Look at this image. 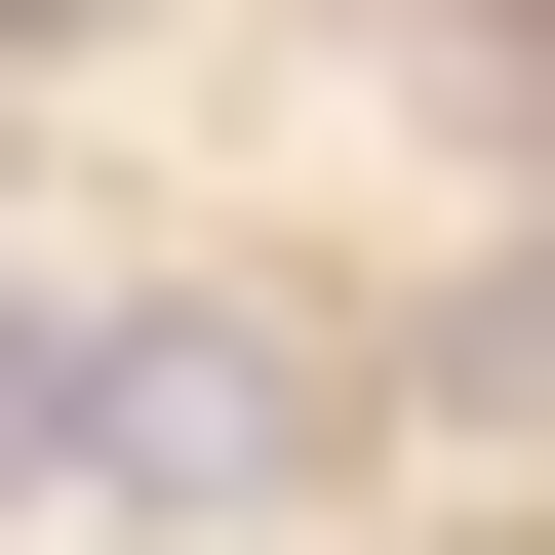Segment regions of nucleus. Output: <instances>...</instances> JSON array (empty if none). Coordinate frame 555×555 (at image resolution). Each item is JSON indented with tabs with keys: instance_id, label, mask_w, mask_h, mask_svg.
<instances>
[{
	"instance_id": "obj_1",
	"label": "nucleus",
	"mask_w": 555,
	"mask_h": 555,
	"mask_svg": "<svg viewBox=\"0 0 555 555\" xmlns=\"http://www.w3.org/2000/svg\"><path fill=\"white\" fill-rule=\"evenodd\" d=\"M278 476H318V358H278V318H80V516H278Z\"/></svg>"
},
{
	"instance_id": "obj_2",
	"label": "nucleus",
	"mask_w": 555,
	"mask_h": 555,
	"mask_svg": "<svg viewBox=\"0 0 555 555\" xmlns=\"http://www.w3.org/2000/svg\"><path fill=\"white\" fill-rule=\"evenodd\" d=\"M0 40H80V0H0Z\"/></svg>"
}]
</instances>
